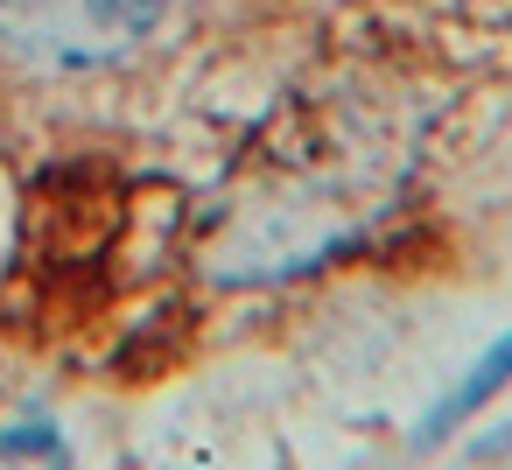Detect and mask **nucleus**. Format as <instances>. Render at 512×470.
<instances>
[{
  "mask_svg": "<svg viewBox=\"0 0 512 470\" xmlns=\"http://www.w3.org/2000/svg\"><path fill=\"white\" fill-rule=\"evenodd\" d=\"M162 0H0V43L43 64H106L134 50Z\"/></svg>",
  "mask_w": 512,
  "mask_h": 470,
  "instance_id": "nucleus-1",
  "label": "nucleus"
},
{
  "mask_svg": "<svg viewBox=\"0 0 512 470\" xmlns=\"http://www.w3.org/2000/svg\"><path fill=\"white\" fill-rule=\"evenodd\" d=\"M505 379H512V330H505V337H498V344H491V351H484V358L470 365V379H463V386H456V393H449V400H442V407L428 414V435H442V428H449L456 414L484 407V400H491V393H498Z\"/></svg>",
  "mask_w": 512,
  "mask_h": 470,
  "instance_id": "nucleus-2",
  "label": "nucleus"
},
{
  "mask_svg": "<svg viewBox=\"0 0 512 470\" xmlns=\"http://www.w3.org/2000/svg\"><path fill=\"white\" fill-rule=\"evenodd\" d=\"M0 470H71V449L57 428L22 421V428H0Z\"/></svg>",
  "mask_w": 512,
  "mask_h": 470,
  "instance_id": "nucleus-3",
  "label": "nucleus"
}]
</instances>
